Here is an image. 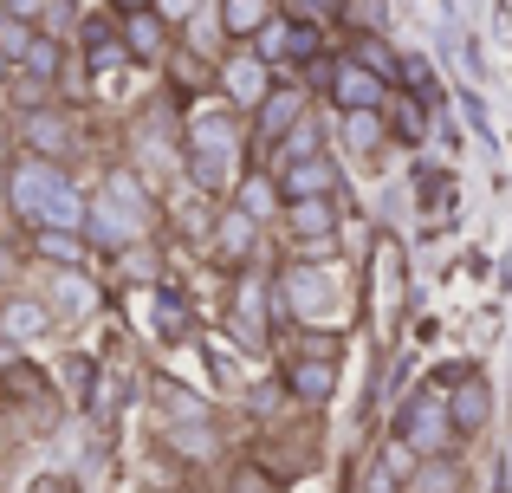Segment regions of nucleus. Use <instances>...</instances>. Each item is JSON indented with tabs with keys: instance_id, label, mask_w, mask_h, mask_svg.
<instances>
[{
	"instance_id": "1",
	"label": "nucleus",
	"mask_w": 512,
	"mask_h": 493,
	"mask_svg": "<svg viewBox=\"0 0 512 493\" xmlns=\"http://www.w3.org/2000/svg\"><path fill=\"white\" fill-rule=\"evenodd\" d=\"M273 305H279V318H292L299 331H338L344 325V279L331 273L325 260H292L286 273L273 279Z\"/></svg>"
},
{
	"instance_id": "2",
	"label": "nucleus",
	"mask_w": 512,
	"mask_h": 493,
	"mask_svg": "<svg viewBox=\"0 0 512 493\" xmlns=\"http://www.w3.org/2000/svg\"><path fill=\"white\" fill-rule=\"evenodd\" d=\"M338 357H344V331H299L286 357V390L305 409H325L338 396Z\"/></svg>"
},
{
	"instance_id": "3",
	"label": "nucleus",
	"mask_w": 512,
	"mask_h": 493,
	"mask_svg": "<svg viewBox=\"0 0 512 493\" xmlns=\"http://www.w3.org/2000/svg\"><path fill=\"white\" fill-rule=\"evenodd\" d=\"M396 448H402V455H415V461H454L461 435H454V422H448L441 390L402 396V409H396Z\"/></svg>"
},
{
	"instance_id": "4",
	"label": "nucleus",
	"mask_w": 512,
	"mask_h": 493,
	"mask_svg": "<svg viewBox=\"0 0 512 493\" xmlns=\"http://www.w3.org/2000/svg\"><path fill=\"white\" fill-rule=\"evenodd\" d=\"M305 117H312V91L292 85V78H273V91L260 98V111L247 117V143H253L260 156H273L279 143H286L292 130L305 124Z\"/></svg>"
},
{
	"instance_id": "5",
	"label": "nucleus",
	"mask_w": 512,
	"mask_h": 493,
	"mask_svg": "<svg viewBox=\"0 0 512 493\" xmlns=\"http://www.w3.org/2000/svg\"><path fill=\"white\" fill-rule=\"evenodd\" d=\"M13 137H20V156L52 163V169H65L78 156V124H72V111H65V104H39V111H26Z\"/></svg>"
},
{
	"instance_id": "6",
	"label": "nucleus",
	"mask_w": 512,
	"mask_h": 493,
	"mask_svg": "<svg viewBox=\"0 0 512 493\" xmlns=\"http://www.w3.org/2000/svg\"><path fill=\"white\" fill-rule=\"evenodd\" d=\"M208 260L221 266L227 279L234 273H247V266H260V221L247 215V208H214V221H208Z\"/></svg>"
},
{
	"instance_id": "7",
	"label": "nucleus",
	"mask_w": 512,
	"mask_h": 493,
	"mask_svg": "<svg viewBox=\"0 0 512 493\" xmlns=\"http://www.w3.org/2000/svg\"><path fill=\"white\" fill-rule=\"evenodd\" d=\"M247 52L260 65H312V59H325V33H318L305 13H273V26H266Z\"/></svg>"
},
{
	"instance_id": "8",
	"label": "nucleus",
	"mask_w": 512,
	"mask_h": 493,
	"mask_svg": "<svg viewBox=\"0 0 512 493\" xmlns=\"http://www.w3.org/2000/svg\"><path fill=\"white\" fill-rule=\"evenodd\" d=\"M273 318H279V305H273V279H266L260 266L234 273V299H227V325H234V338L260 351L266 331H273Z\"/></svg>"
},
{
	"instance_id": "9",
	"label": "nucleus",
	"mask_w": 512,
	"mask_h": 493,
	"mask_svg": "<svg viewBox=\"0 0 512 493\" xmlns=\"http://www.w3.org/2000/svg\"><path fill=\"white\" fill-rule=\"evenodd\" d=\"M325 91H331V111L338 117H383L389 98H396V91H389L383 78H370L357 59H331L325 65Z\"/></svg>"
},
{
	"instance_id": "10",
	"label": "nucleus",
	"mask_w": 512,
	"mask_h": 493,
	"mask_svg": "<svg viewBox=\"0 0 512 493\" xmlns=\"http://www.w3.org/2000/svg\"><path fill=\"white\" fill-rule=\"evenodd\" d=\"M266 176H273V189H279V208L286 202H338V189H344L338 156H299V163H279V169H266Z\"/></svg>"
},
{
	"instance_id": "11",
	"label": "nucleus",
	"mask_w": 512,
	"mask_h": 493,
	"mask_svg": "<svg viewBox=\"0 0 512 493\" xmlns=\"http://www.w3.org/2000/svg\"><path fill=\"white\" fill-rule=\"evenodd\" d=\"M214 91H221V104H227L234 117H253V111H260V98L273 91V65H260L247 46H240L234 59L214 65Z\"/></svg>"
},
{
	"instance_id": "12",
	"label": "nucleus",
	"mask_w": 512,
	"mask_h": 493,
	"mask_svg": "<svg viewBox=\"0 0 512 493\" xmlns=\"http://www.w3.org/2000/svg\"><path fill=\"white\" fill-rule=\"evenodd\" d=\"M117 20V39H124V59L130 65H169L175 52V26L163 7H143V13H111Z\"/></svg>"
},
{
	"instance_id": "13",
	"label": "nucleus",
	"mask_w": 512,
	"mask_h": 493,
	"mask_svg": "<svg viewBox=\"0 0 512 493\" xmlns=\"http://www.w3.org/2000/svg\"><path fill=\"white\" fill-rule=\"evenodd\" d=\"M279 228H286V241H292L299 260H305V253L318 260V253L338 241L344 221H338V202H286V208H279Z\"/></svg>"
},
{
	"instance_id": "14",
	"label": "nucleus",
	"mask_w": 512,
	"mask_h": 493,
	"mask_svg": "<svg viewBox=\"0 0 512 493\" xmlns=\"http://www.w3.org/2000/svg\"><path fill=\"white\" fill-rule=\"evenodd\" d=\"M441 403H448V422H454V435H461V442L487 435V422H493V383L480 377V370H461V377L441 390Z\"/></svg>"
},
{
	"instance_id": "15",
	"label": "nucleus",
	"mask_w": 512,
	"mask_h": 493,
	"mask_svg": "<svg viewBox=\"0 0 512 493\" xmlns=\"http://www.w3.org/2000/svg\"><path fill=\"white\" fill-rule=\"evenodd\" d=\"M188 137H195V169L201 163H234V156L247 150V130H234V111H227V104L221 111H201L195 124H188Z\"/></svg>"
},
{
	"instance_id": "16",
	"label": "nucleus",
	"mask_w": 512,
	"mask_h": 493,
	"mask_svg": "<svg viewBox=\"0 0 512 493\" xmlns=\"http://www.w3.org/2000/svg\"><path fill=\"white\" fill-rule=\"evenodd\" d=\"M78 59H85L91 78L130 65V59H124V39H117V20H85V26H78Z\"/></svg>"
},
{
	"instance_id": "17",
	"label": "nucleus",
	"mask_w": 512,
	"mask_h": 493,
	"mask_svg": "<svg viewBox=\"0 0 512 493\" xmlns=\"http://www.w3.org/2000/svg\"><path fill=\"white\" fill-rule=\"evenodd\" d=\"M46 325H52V305L46 299H26V292L0 299V344H33Z\"/></svg>"
},
{
	"instance_id": "18",
	"label": "nucleus",
	"mask_w": 512,
	"mask_h": 493,
	"mask_svg": "<svg viewBox=\"0 0 512 493\" xmlns=\"http://www.w3.org/2000/svg\"><path fill=\"white\" fill-rule=\"evenodd\" d=\"M273 0H221V39L227 46H253V39L273 26Z\"/></svg>"
},
{
	"instance_id": "19",
	"label": "nucleus",
	"mask_w": 512,
	"mask_h": 493,
	"mask_svg": "<svg viewBox=\"0 0 512 493\" xmlns=\"http://www.w3.org/2000/svg\"><path fill=\"white\" fill-rule=\"evenodd\" d=\"M344 59H357V65H363L370 78H383L389 91H402V52L389 46V39H376V33H350Z\"/></svg>"
},
{
	"instance_id": "20",
	"label": "nucleus",
	"mask_w": 512,
	"mask_h": 493,
	"mask_svg": "<svg viewBox=\"0 0 512 493\" xmlns=\"http://www.w3.org/2000/svg\"><path fill=\"white\" fill-rule=\"evenodd\" d=\"M33 253L46 266H59V273H85L91 241H85V234H72V228H33Z\"/></svg>"
},
{
	"instance_id": "21",
	"label": "nucleus",
	"mask_w": 512,
	"mask_h": 493,
	"mask_svg": "<svg viewBox=\"0 0 512 493\" xmlns=\"http://www.w3.org/2000/svg\"><path fill=\"white\" fill-rule=\"evenodd\" d=\"M461 487H467L461 461H415V468L396 481V493H461Z\"/></svg>"
},
{
	"instance_id": "22",
	"label": "nucleus",
	"mask_w": 512,
	"mask_h": 493,
	"mask_svg": "<svg viewBox=\"0 0 512 493\" xmlns=\"http://www.w3.org/2000/svg\"><path fill=\"white\" fill-rule=\"evenodd\" d=\"M383 130L396 143H422L428 137V104L409 98V91H396V98H389V111H383Z\"/></svg>"
},
{
	"instance_id": "23",
	"label": "nucleus",
	"mask_w": 512,
	"mask_h": 493,
	"mask_svg": "<svg viewBox=\"0 0 512 493\" xmlns=\"http://www.w3.org/2000/svg\"><path fill=\"white\" fill-rule=\"evenodd\" d=\"M59 65H65V52H59V39L52 33H33V46H26V59H20V72L33 78V85H52L59 78Z\"/></svg>"
},
{
	"instance_id": "24",
	"label": "nucleus",
	"mask_w": 512,
	"mask_h": 493,
	"mask_svg": "<svg viewBox=\"0 0 512 493\" xmlns=\"http://www.w3.org/2000/svg\"><path fill=\"white\" fill-rule=\"evenodd\" d=\"M227 493H286V487H279L273 468H253V461H247V468L227 474Z\"/></svg>"
},
{
	"instance_id": "25",
	"label": "nucleus",
	"mask_w": 512,
	"mask_h": 493,
	"mask_svg": "<svg viewBox=\"0 0 512 493\" xmlns=\"http://www.w3.org/2000/svg\"><path fill=\"white\" fill-rule=\"evenodd\" d=\"M344 137L357 143V150H383L389 130H383V117H344Z\"/></svg>"
},
{
	"instance_id": "26",
	"label": "nucleus",
	"mask_w": 512,
	"mask_h": 493,
	"mask_svg": "<svg viewBox=\"0 0 512 493\" xmlns=\"http://www.w3.org/2000/svg\"><path fill=\"white\" fill-rule=\"evenodd\" d=\"M13 266H20V247H13L7 234H0V279H13Z\"/></svg>"
},
{
	"instance_id": "27",
	"label": "nucleus",
	"mask_w": 512,
	"mask_h": 493,
	"mask_svg": "<svg viewBox=\"0 0 512 493\" xmlns=\"http://www.w3.org/2000/svg\"><path fill=\"white\" fill-rule=\"evenodd\" d=\"M117 13H143V7H156V0H111Z\"/></svg>"
}]
</instances>
